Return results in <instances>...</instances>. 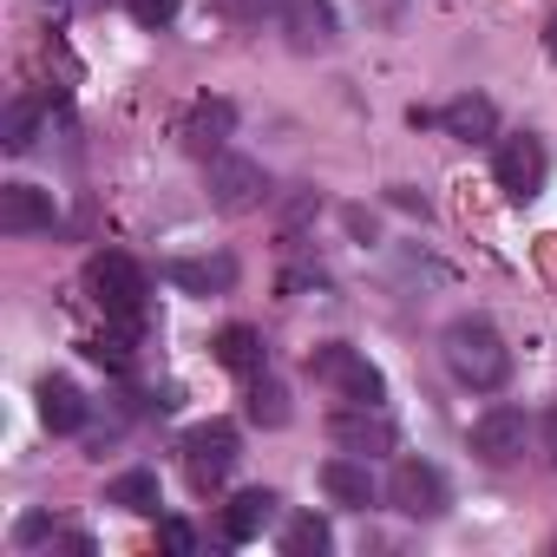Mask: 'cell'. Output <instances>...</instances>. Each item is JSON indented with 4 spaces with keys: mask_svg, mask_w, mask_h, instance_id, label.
<instances>
[{
    "mask_svg": "<svg viewBox=\"0 0 557 557\" xmlns=\"http://www.w3.org/2000/svg\"><path fill=\"white\" fill-rule=\"evenodd\" d=\"M387 498H394V511H407V518H440V511H446V479H440V466H426V459H400L394 479H387Z\"/></svg>",
    "mask_w": 557,
    "mask_h": 557,
    "instance_id": "cell-8",
    "label": "cell"
},
{
    "mask_svg": "<svg viewBox=\"0 0 557 557\" xmlns=\"http://www.w3.org/2000/svg\"><path fill=\"white\" fill-rule=\"evenodd\" d=\"M249 420H256V426H283V420H289V394L275 387L269 374L249 381Z\"/></svg>",
    "mask_w": 557,
    "mask_h": 557,
    "instance_id": "cell-23",
    "label": "cell"
},
{
    "mask_svg": "<svg viewBox=\"0 0 557 557\" xmlns=\"http://www.w3.org/2000/svg\"><path fill=\"white\" fill-rule=\"evenodd\" d=\"M322 492H329L335 505H348V511H368V505H374V472H368V459H355V453L329 459V466H322Z\"/></svg>",
    "mask_w": 557,
    "mask_h": 557,
    "instance_id": "cell-13",
    "label": "cell"
},
{
    "mask_svg": "<svg viewBox=\"0 0 557 557\" xmlns=\"http://www.w3.org/2000/svg\"><path fill=\"white\" fill-rule=\"evenodd\" d=\"M544 440H550V459H557V413L544 420Z\"/></svg>",
    "mask_w": 557,
    "mask_h": 557,
    "instance_id": "cell-28",
    "label": "cell"
},
{
    "mask_svg": "<svg viewBox=\"0 0 557 557\" xmlns=\"http://www.w3.org/2000/svg\"><path fill=\"white\" fill-rule=\"evenodd\" d=\"M40 420H47V433H79L86 426V394L73 381H40Z\"/></svg>",
    "mask_w": 557,
    "mask_h": 557,
    "instance_id": "cell-17",
    "label": "cell"
},
{
    "mask_svg": "<svg viewBox=\"0 0 557 557\" xmlns=\"http://www.w3.org/2000/svg\"><path fill=\"white\" fill-rule=\"evenodd\" d=\"M86 289L106 315H145V269L125 249H99L86 262Z\"/></svg>",
    "mask_w": 557,
    "mask_h": 557,
    "instance_id": "cell-3",
    "label": "cell"
},
{
    "mask_svg": "<svg viewBox=\"0 0 557 557\" xmlns=\"http://www.w3.org/2000/svg\"><path fill=\"white\" fill-rule=\"evenodd\" d=\"M106 505H119V511H138V518H151L164 498H158V472H119L112 485H106Z\"/></svg>",
    "mask_w": 557,
    "mask_h": 557,
    "instance_id": "cell-18",
    "label": "cell"
},
{
    "mask_svg": "<svg viewBox=\"0 0 557 557\" xmlns=\"http://www.w3.org/2000/svg\"><path fill=\"white\" fill-rule=\"evenodd\" d=\"M329 544H335V531H329V518H315V511H302V518L283 531V550H289V557H322Z\"/></svg>",
    "mask_w": 557,
    "mask_h": 557,
    "instance_id": "cell-22",
    "label": "cell"
},
{
    "mask_svg": "<svg viewBox=\"0 0 557 557\" xmlns=\"http://www.w3.org/2000/svg\"><path fill=\"white\" fill-rule=\"evenodd\" d=\"M47 8H53V14H60V8H66V0H47Z\"/></svg>",
    "mask_w": 557,
    "mask_h": 557,
    "instance_id": "cell-30",
    "label": "cell"
},
{
    "mask_svg": "<svg viewBox=\"0 0 557 557\" xmlns=\"http://www.w3.org/2000/svg\"><path fill=\"white\" fill-rule=\"evenodd\" d=\"M329 440L342 446V453H355V459H381V453H394V420L381 413V407H335L329 413Z\"/></svg>",
    "mask_w": 557,
    "mask_h": 557,
    "instance_id": "cell-6",
    "label": "cell"
},
{
    "mask_svg": "<svg viewBox=\"0 0 557 557\" xmlns=\"http://www.w3.org/2000/svg\"><path fill=\"white\" fill-rule=\"evenodd\" d=\"M216 361H223L230 374H262V335L243 329V322L223 329V335H216Z\"/></svg>",
    "mask_w": 557,
    "mask_h": 557,
    "instance_id": "cell-20",
    "label": "cell"
},
{
    "mask_svg": "<svg viewBox=\"0 0 557 557\" xmlns=\"http://www.w3.org/2000/svg\"><path fill=\"white\" fill-rule=\"evenodd\" d=\"M132 348H138V315H112V329L86 342V355H92L99 368H125V361H132Z\"/></svg>",
    "mask_w": 557,
    "mask_h": 557,
    "instance_id": "cell-19",
    "label": "cell"
},
{
    "mask_svg": "<svg viewBox=\"0 0 557 557\" xmlns=\"http://www.w3.org/2000/svg\"><path fill=\"white\" fill-rule=\"evenodd\" d=\"M34 138H40V106H34V99H8V119H0V145L21 158V151H34Z\"/></svg>",
    "mask_w": 557,
    "mask_h": 557,
    "instance_id": "cell-21",
    "label": "cell"
},
{
    "mask_svg": "<svg viewBox=\"0 0 557 557\" xmlns=\"http://www.w3.org/2000/svg\"><path fill=\"white\" fill-rule=\"evenodd\" d=\"M544 40H550V53H557V21H550V27H544Z\"/></svg>",
    "mask_w": 557,
    "mask_h": 557,
    "instance_id": "cell-29",
    "label": "cell"
},
{
    "mask_svg": "<svg viewBox=\"0 0 557 557\" xmlns=\"http://www.w3.org/2000/svg\"><path fill=\"white\" fill-rule=\"evenodd\" d=\"M0 230H8V236L53 230V190H40V184H0Z\"/></svg>",
    "mask_w": 557,
    "mask_h": 557,
    "instance_id": "cell-9",
    "label": "cell"
},
{
    "mask_svg": "<svg viewBox=\"0 0 557 557\" xmlns=\"http://www.w3.org/2000/svg\"><path fill=\"white\" fill-rule=\"evenodd\" d=\"M262 8H275V0H236V14H262Z\"/></svg>",
    "mask_w": 557,
    "mask_h": 557,
    "instance_id": "cell-27",
    "label": "cell"
},
{
    "mask_svg": "<svg viewBox=\"0 0 557 557\" xmlns=\"http://www.w3.org/2000/svg\"><path fill=\"white\" fill-rule=\"evenodd\" d=\"M472 453H479L485 466H511V459L524 453V413H518V407H492V413H479V426H472Z\"/></svg>",
    "mask_w": 557,
    "mask_h": 557,
    "instance_id": "cell-10",
    "label": "cell"
},
{
    "mask_svg": "<svg viewBox=\"0 0 557 557\" xmlns=\"http://www.w3.org/2000/svg\"><path fill=\"white\" fill-rule=\"evenodd\" d=\"M158 544L177 550V557H190V550H197V531H190L184 518H164V524H158Z\"/></svg>",
    "mask_w": 557,
    "mask_h": 557,
    "instance_id": "cell-25",
    "label": "cell"
},
{
    "mask_svg": "<svg viewBox=\"0 0 557 557\" xmlns=\"http://www.w3.org/2000/svg\"><path fill=\"white\" fill-rule=\"evenodd\" d=\"M440 355H446L453 381L472 387V394H498V387L511 381V348H505V335H498L492 322H479V315H459V322L440 335Z\"/></svg>",
    "mask_w": 557,
    "mask_h": 557,
    "instance_id": "cell-1",
    "label": "cell"
},
{
    "mask_svg": "<svg viewBox=\"0 0 557 557\" xmlns=\"http://www.w3.org/2000/svg\"><path fill=\"white\" fill-rule=\"evenodd\" d=\"M132 21L138 27H171L177 21V0H132Z\"/></svg>",
    "mask_w": 557,
    "mask_h": 557,
    "instance_id": "cell-24",
    "label": "cell"
},
{
    "mask_svg": "<svg viewBox=\"0 0 557 557\" xmlns=\"http://www.w3.org/2000/svg\"><path fill=\"white\" fill-rule=\"evenodd\" d=\"M269 518H275V492L249 485V492H236V498L223 505V537H230V544H256V537L269 531Z\"/></svg>",
    "mask_w": 557,
    "mask_h": 557,
    "instance_id": "cell-14",
    "label": "cell"
},
{
    "mask_svg": "<svg viewBox=\"0 0 557 557\" xmlns=\"http://www.w3.org/2000/svg\"><path fill=\"white\" fill-rule=\"evenodd\" d=\"M283 34L296 53H329L335 47V8L329 0H289L283 8Z\"/></svg>",
    "mask_w": 557,
    "mask_h": 557,
    "instance_id": "cell-12",
    "label": "cell"
},
{
    "mask_svg": "<svg viewBox=\"0 0 557 557\" xmlns=\"http://www.w3.org/2000/svg\"><path fill=\"white\" fill-rule=\"evenodd\" d=\"M230 132H236V106L230 99H197L190 112H184V145L197 151V158H216L223 145H230Z\"/></svg>",
    "mask_w": 557,
    "mask_h": 557,
    "instance_id": "cell-11",
    "label": "cell"
},
{
    "mask_svg": "<svg viewBox=\"0 0 557 557\" xmlns=\"http://www.w3.org/2000/svg\"><path fill=\"white\" fill-rule=\"evenodd\" d=\"M498 190L511 197V203H531L537 190H544V177H550V158H544V138H531V132H518V138H505L498 145Z\"/></svg>",
    "mask_w": 557,
    "mask_h": 557,
    "instance_id": "cell-4",
    "label": "cell"
},
{
    "mask_svg": "<svg viewBox=\"0 0 557 557\" xmlns=\"http://www.w3.org/2000/svg\"><path fill=\"white\" fill-rule=\"evenodd\" d=\"M440 125H446L453 138H466V145H479V138H492V132H498V106H492V99H479V92H466V99H453V106L440 112Z\"/></svg>",
    "mask_w": 557,
    "mask_h": 557,
    "instance_id": "cell-16",
    "label": "cell"
},
{
    "mask_svg": "<svg viewBox=\"0 0 557 557\" xmlns=\"http://www.w3.org/2000/svg\"><path fill=\"white\" fill-rule=\"evenodd\" d=\"M164 275H171L177 289H190V296H223L236 283V262L230 256H177Z\"/></svg>",
    "mask_w": 557,
    "mask_h": 557,
    "instance_id": "cell-15",
    "label": "cell"
},
{
    "mask_svg": "<svg viewBox=\"0 0 557 557\" xmlns=\"http://www.w3.org/2000/svg\"><path fill=\"white\" fill-rule=\"evenodd\" d=\"M309 374L335 394V400H348V407H381L387 400V381H381V368L361 355V348H348V342H329V348H315L309 355Z\"/></svg>",
    "mask_w": 557,
    "mask_h": 557,
    "instance_id": "cell-2",
    "label": "cell"
},
{
    "mask_svg": "<svg viewBox=\"0 0 557 557\" xmlns=\"http://www.w3.org/2000/svg\"><path fill=\"white\" fill-rule=\"evenodd\" d=\"M269 197V177H262V164L256 158H210V203L216 210H230V216H243V210H256Z\"/></svg>",
    "mask_w": 557,
    "mask_h": 557,
    "instance_id": "cell-7",
    "label": "cell"
},
{
    "mask_svg": "<svg viewBox=\"0 0 557 557\" xmlns=\"http://www.w3.org/2000/svg\"><path fill=\"white\" fill-rule=\"evenodd\" d=\"M243 459V440H236V426L230 420H203V426H190L184 433V466H190V479L197 485H216V479H230V466Z\"/></svg>",
    "mask_w": 557,
    "mask_h": 557,
    "instance_id": "cell-5",
    "label": "cell"
},
{
    "mask_svg": "<svg viewBox=\"0 0 557 557\" xmlns=\"http://www.w3.org/2000/svg\"><path fill=\"white\" fill-rule=\"evenodd\" d=\"M14 537H21V544H40V537H53V518H40V511H27Z\"/></svg>",
    "mask_w": 557,
    "mask_h": 557,
    "instance_id": "cell-26",
    "label": "cell"
}]
</instances>
